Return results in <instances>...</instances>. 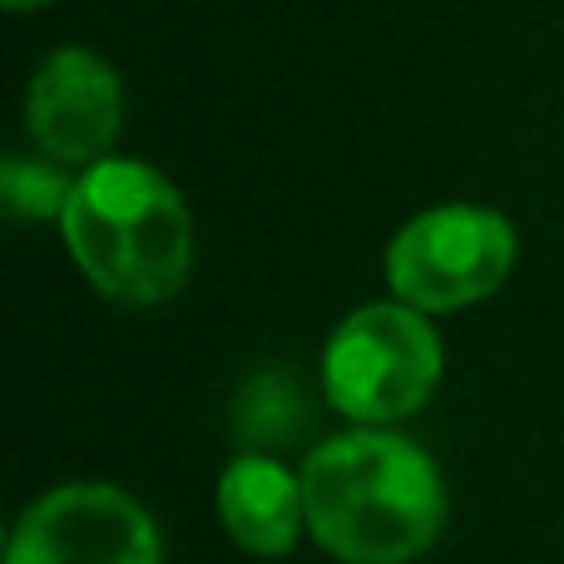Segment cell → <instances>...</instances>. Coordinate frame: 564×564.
I'll list each match as a JSON object with an SVG mask.
<instances>
[{
  "instance_id": "cell-5",
  "label": "cell",
  "mask_w": 564,
  "mask_h": 564,
  "mask_svg": "<svg viewBox=\"0 0 564 564\" xmlns=\"http://www.w3.org/2000/svg\"><path fill=\"white\" fill-rule=\"evenodd\" d=\"M6 564H164V540L134 496L79 480L20 516Z\"/></svg>"
},
{
  "instance_id": "cell-3",
  "label": "cell",
  "mask_w": 564,
  "mask_h": 564,
  "mask_svg": "<svg viewBox=\"0 0 564 564\" xmlns=\"http://www.w3.org/2000/svg\"><path fill=\"white\" fill-rule=\"evenodd\" d=\"M441 381V337L406 302L357 307L322 351V387L361 426L416 416Z\"/></svg>"
},
{
  "instance_id": "cell-7",
  "label": "cell",
  "mask_w": 564,
  "mask_h": 564,
  "mask_svg": "<svg viewBox=\"0 0 564 564\" xmlns=\"http://www.w3.org/2000/svg\"><path fill=\"white\" fill-rule=\"evenodd\" d=\"M218 516L248 555L282 560L307 530V490L282 460L248 451L218 480Z\"/></svg>"
},
{
  "instance_id": "cell-4",
  "label": "cell",
  "mask_w": 564,
  "mask_h": 564,
  "mask_svg": "<svg viewBox=\"0 0 564 564\" xmlns=\"http://www.w3.org/2000/svg\"><path fill=\"white\" fill-rule=\"evenodd\" d=\"M516 228L490 208L446 204L411 218L387 248V282L416 312H456L490 297L516 268Z\"/></svg>"
},
{
  "instance_id": "cell-6",
  "label": "cell",
  "mask_w": 564,
  "mask_h": 564,
  "mask_svg": "<svg viewBox=\"0 0 564 564\" xmlns=\"http://www.w3.org/2000/svg\"><path fill=\"white\" fill-rule=\"evenodd\" d=\"M119 119H124L119 75L79 45L55 50L30 79V139L59 164H99L119 134Z\"/></svg>"
},
{
  "instance_id": "cell-8",
  "label": "cell",
  "mask_w": 564,
  "mask_h": 564,
  "mask_svg": "<svg viewBox=\"0 0 564 564\" xmlns=\"http://www.w3.org/2000/svg\"><path fill=\"white\" fill-rule=\"evenodd\" d=\"M234 421L258 456H263L268 446H288L302 431V421H307L297 377H292V371H263V377H253L243 387V397H238Z\"/></svg>"
},
{
  "instance_id": "cell-10",
  "label": "cell",
  "mask_w": 564,
  "mask_h": 564,
  "mask_svg": "<svg viewBox=\"0 0 564 564\" xmlns=\"http://www.w3.org/2000/svg\"><path fill=\"white\" fill-rule=\"evenodd\" d=\"M10 10H40V6H50V0H6Z\"/></svg>"
},
{
  "instance_id": "cell-9",
  "label": "cell",
  "mask_w": 564,
  "mask_h": 564,
  "mask_svg": "<svg viewBox=\"0 0 564 564\" xmlns=\"http://www.w3.org/2000/svg\"><path fill=\"white\" fill-rule=\"evenodd\" d=\"M79 178H69L65 169L40 164V159H6L0 169V194H6V208L25 224H45V218H65L69 194H75Z\"/></svg>"
},
{
  "instance_id": "cell-1",
  "label": "cell",
  "mask_w": 564,
  "mask_h": 564,
  "mask_svg": "<svg viewBox=\"0 0 564 564\" xmlns=\"http://www.w3.org/2000/svg\"><path fill=\"white\" fill-rule=\"evenodd\" d=\"M302 490L312 540L341 564H406L446 525L436 460L387 431L322 441L302 466Z\"/></svg>"
},
{
  "instance_id": "cell-2",
  "label": "cell",
  "mask_w": 564,
  "mask_h": 564,
  "mask_svg": "<svg viewBox=\"0 0 564 564\" xmlns=\"http://www.w3.org/2000/svg\"><path fill=\"white\" fill-rule=\"evenodd\" d=\"M79 273L124 307H149L184 288L194 218L178 188L139 159H99L79 174L59 218Z\"/></svg>"
}]
</instances>
